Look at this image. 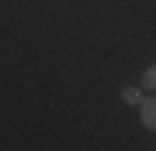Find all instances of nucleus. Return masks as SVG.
<instances>
[{"label":"nucleus","mask_w":156,"mask_h":151,"mask_svg":"<svg viewBox=\"0 0 156 151\" xmlns=\"http://www.w3.org/2000/svg\"><path fill=\"white\" fill-rule=\"evenodd\" d=\"M141 124L149 131H156V96L141 101Z\"/></svg>","instance_id":"nucleus-1"},{"label":"nucleus","mask_w":156,"mask_h":151,"mask_svg":"<svg viewBox=\"0 0 156 151\" xmlns=\"http://www.w3.org/2000/svg\"><path fill=\"white\" fill-rule=\"evenodd\" d=\"M121 101H123L126 106H141L144 96H141V91L136 88V86H123L121 88Z\"/></svg>","instance_id":"nucleus-2"},{"label":"nucleus","mask_w":156,"mask_h":151,"mask_svg":"<svg viewBox=\"0 0 156 151\" xmlns=\"http://www.w3.org/2000/svg\"><path fill=\"white\" fill-rule=\"evenodd\" d=\"M141 86L149 88V91H156V66H149L141 76Z\"/></svg>","instance_id":"nucleus-3"}]
</instances>
